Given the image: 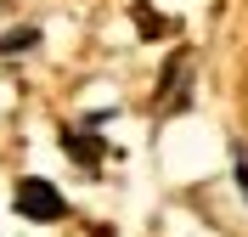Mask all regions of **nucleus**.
<instances>
[{"label": "nucleus", "mask_w": 248, "mask_h": 237, "mask_svg": "<svg viewBox=\"0 0 248 237\" xmlns=\"http://www.w3.org/2000/svg\"><path fill=\"white\" fill-rule=\"evenodd\" d=\"M29 46H40V34H34V29H12V34H0V57H12V51H29Z\"/></svg>", "instance_id": "7ed1b4c3"}, {"label": "nucleus", "mask_w": 248, "mask_h": 237, "mask_svg": "<svg viewBox=\"0 0 248 237\" xmlns=\"http://www.w3.org/2000/svg\"><path fill=\"white\" fill-rule=\"evenodd\" d=\"M232 164H237V187H243V204H248V153H243V147L232 153Z\"/></svg>", "instance_id": "39448f33"}, {"label": "nucleus", "mask_w": 248, "mask_h": 237, "mask_svg": "<svg viewBox=\"0 0 248 237\" xmlns=\"http://www.w3.org/2000/svg\"><path fill=\"white\" fill-rule=\"evenodd\" d=\"M130 12H136V29L147 34V40H158V34H170V23H164V17H153V6H147V0H136Z\"/></svg>", "instance_id": "f03ea898"}, {"label": "nucleus", "mask_w": 248, "mask_h": 237, "mask_svg": "<svg viewBox=\"0 0 248 237\" xmlns=\"http://www.w3.org/2000/svg\"><path fill=\"white\" fill-rule=\"evenodd\" d=\"M62 142H68V153H74L79 164H96V158H102V142H91V136H62Z\"/></svg>", "instance_id": "20e7f679"}, {"label": "nucleus", "mask_w": 248, "mask_h": 237, "mask_svg": "<svg viewBox=\"0 0 248 237\" xmlns=\"http://www.w3.org/2000/svg\"><path fill=\"white\" fill-rule=\"evenodd\" d=\"M17 215L23 221H40V226H51V221H62L68 215V198H62L51 181H40V175H29V181H17Z\"/></svg>", "instance_id": "f257e3e1"}]
</instances>
